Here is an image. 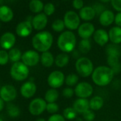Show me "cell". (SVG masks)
I'll return each mask as SVG.
<instances>
[{"mask_svg": "<svg viewBox=\"0 0 121 121\" xmlns=\"http://www.w3.org/2000/svg\"><path fill=\"white\" fill-rule=\"evenodd\" d=\"M102 3H108V2H110L111 0H100Z\"/></svg>", "mask_w": 121, "mask_h": 121, "instance_id": "47", "label": "cell"}, {"mask_svg": "<svg viewBox=\"0 0 121 121\" xmlns=\"http://www.w3.org/2000/svg\"><path fill=\"white\" fill-rule=\"evenodd\" d=\"M116 25L121 28V12H118L115 15V21Z\"/></svg>", "mask_w": 121, "mask_h": 121, "instance_id": "45", "label": "cell"}, {"mask_svg": "<svg viewBox=\"0 0 121 121\" xmlns=\"http://www.w3.org/2000/svg\"><path fill=\"white\" fill-rule=\"evenodd\" d=\"M75 68L77 74L83 78H86L92 75L94 70L93 62L87 57H80L75 63Z\"/></svg>", "mask_w": 121, "mask_h": 121, "instance_id": "4", "label": "cell"}, {"mask_svg": "<svg viewBox=\"0 0 121 121\" xmlns=\"http://www.w3.org/2000/svg\"><path fill=\"white\" fill-rule=\"evenodd\" d=\"M16 41V39L13 33L6 32L0 38V46L4 50H10L15 45Z\"/></svg>", "mask_w": 121, "mask_h": 121, "instance_id": "14", "label": "cell"}, {"mask_svg": "<svg viewBox=\"0 0 121 121\" xmlns=\"http://www.w3.org/2000/svg\"><path fill=\"white\" fill-rule=\"evenodd\" d=\"M43 13L47 16H51L52 15L55 11V5L51 3V2H49V3H47L46 4L44 5V8H43Z\"/></svg>", "mask_w": 121, "mask_h": 121, "instance_id": "36", "label": "cell"}, {"mask_svg": "<svg viewBox=\"0 0 121 121\" xmlns=\"http://www.w3.org/2000/svg\"><path fill=\"white\" fill-rule=\"evenodd\" d=\"M33 29L31 21L26 20L18 24L16 27V33L18 36L24 38L30 35Z\"/></svg>", "mask_w": 121, "mask_h": 121, "instance_id": "13", "label": "cell"}, {"mask_svg": "<svg viewBox=\"0 0 121 121\" xmlns=\"http://www.w3.org/2000/svg\"><path fill=\"white\" fill-rule=\"evenodd\" d=\"M53 44V36L48 31H41L32 39V45L36 51L45 52L48 51Z\"/></svg>", "mask_w": 121, "mask_h": 121, "instance_id": "2", "label": "cell"}, {"mask_svg": "<svg viewBox=\"0 0 121 121\" xmlns=\"http://www.w3.org/2000/svg\"><path fill=\"white\" fill-rule=\"evenodd\" d=\"M93 8L94 9V11H95L96 15H100L103 11H104L106 10L104 6L101 4H96L93 6Z\"/></svg>", "mask_w": 121, "mask_h": 121, "instance_id": "43", "label": "cell"}, {"mask_svg": "<svg viewBox=\"0 0 121 121\" xmlns=\"http://www.w3.org/2000/svg\"><path fill=\"white\" fill-rule=\"evenodd\" d=\"M65 28V25L62 19H56L52 24V29L55 32H58V33L63 32Z\"/></svg>", "mask_w": 121, "mask_h": 121, "instance_id": "34", "label": "cell"}, {"mask_svg": "<svg viewBox=\"0 0 121 121\" xmlns=\"http://www.w3.org/2000/svg\"><path fill=\"white\" fill-rule=\"evenodd\" d=\"M104 106V100L102 97L96 96L89 101V108L93 111H99Z\"/></svg>", "mask_w": 121, "mask_h": 121, "instance_id": "24", "label": "cell"}, {"mask_svg": "<svg viewBox=\"0 0 121 121\" xmlns=\"http://www.w3.org/2000/svg\"><path fill=\"white\" fill-rule=\"evenodd\" d=\"M0 121H3V119H1V118H0Z\"/></svg>", "mask_w": 121, "mask_h": 121, "instance_id": "50", "label": "cell"}, {"mask_svg": "<svg viewBox=\"0 0 121 121\" xmlns=\"http://www.w3.org/2000/svg\"><path fill=\"white\" fill-rule=\"evenodd\" d=\"M13 18V12L12 9L6 6H0V21L2 22L8 23L10 22Z\"/></svg>", "mask_w": 121, "mask_h": 121, "instance_id": "21", "label": "cell"}, {"mask_svg": "<svg viewBox=\"0 0 121 121\" xmlns=\"http://www.w3.org/2000/svg\"><path fill=\"white\" fill-rule=\"evenodd\" d=\"M48 121H66V119L64 118L62 115L60 114H53L49 118Z\"/></svg>", "mask_w": 121, "mask_h": 121, "instance_id": "41", "label": "cell"}, {"mask_svg": "<svg viewBox=\"0 0 121 121\" xmlns=\"http://www.w3.org/2000/svg\"><path fill=\"white\" fill-rule=\"evenodd\" d=\"M79 16L82 20L86 22H89L93 20L96 16V14L93 6H84L82 9L79 10Z\"/></svg>", "mask_w": 121, "mask_h": 121, "instance_id": "18", "label": "cell"}, {"mask_svg": "<svg viewBox=\"0 0 121 121\" xmlns=\"http://www.w3.org/2000/svg\"><path fill=\"white\" fill-rule=\"evenodd\" d=\"M79 52L86 54L88 53L91 49V43L89 39H82L78 46Z\"/></svg>", "mask_w": 121, "mask_h": 121, "instance_id": "30", "label": "cell"}, {"mask_svg": "<svg viewBox=\"0 0 121 121\" xmlns=\"http://www.w3.org/2000/svg\"><path fill=\"white\" fill-rule=\"evenodd\" d=\"M37 87L36 85L32 81L25 82L20 88L21 96L25 98H32L36 93Z\"/></svg>", "mask_w": 121, "mask_h": 121, "instance_id": "16", "label": "cell"}, {"mask_svg": "<svg viewBox=\"0 0 121 121\" xmlns=\"http://www.w3.org/2000/svg\"><path fill=\"white\" fill-rule=\"evenodd\" d=\"M111 3L116 11L121 12V0H111Z\"/></svg>", "mask_w": 121, "mask_h": 121, "instance_id": "44", "label": "cell"}, {"mask_svg": "<svg viewBox=\"0 0 121 121\" xmlns=\"http://www.w3.org/2000/svg\"><path fill=\"white\" fill-rule=\"evenodd\" d=\"M79 76L76 73H69L67 77H65V83L68 87L76 86L79 83Z\"/></svg>", "mask_w": 121, "mask_h": 121, "instance_id": "32", "label": "cell"}, {"mask_svg": "<svg viewBox=\"0 0 121 121\" xmlns=\"http://www.w3.org/2000/svg\"><path fill=\"white\" fill-rule=\"evenodd\" d=\"M46 111L51 114H56V113L59 111V106L55 103H47Z\"/></svg>", "mask_w": 121, "mask_h": 121, "instance_id": "38", "label": "cell"}, {"mask_svg": "<svg viewBox=\"0 0 121 121\" xmlns=\"http://www.w3.org/2000/svg\"><path fill=\"white\" fill-rule=\"evenodd\" d=\"M40 61L43 66L49 68L51 67L53 63H55V57L52 53L49 51H45L42 53V54L40 55Z\"/></svg>", "mask_w": 121, "mask_h": 121, "instance_id": "23", "label": "cell"}, {"mask_svg": "<svg viewBox=\"0 0 121 121\" xmlns=\"http://www.w3.org/2000/svg\"><path fill=\"white\" fill-rule=\"evenodd\" d=\"M4 108V101L0 98V112L3 111Z\"/></svg>", "mask_w": 121, "mask_h": 121, "instance_id": "46", "label": "cell"}, {"mask_svg": "<svg viewBox=\"0 0 121 121\" xmlns=\"http://www.w3.org/2000/svg\"><path fill=\"white\" fill-rule=\"evenodd\" d=\"M115 76L113 71L107 66H99L94 68L91 75L93 82L99 86H106L111 83Z\"/></svg>", "mask_w": 121, "mask_h": 121, "instance_id": "1", "label": "cell"}, {"mask_svg": "<svg viewBox=\"0 0 121 121\" xmlns=\"http://www.w3.org/2000/svg\"><path fill=\"white\" fill-rule=\"evenodd\" d=\"M6 109H7V113L9 116L11 118H16L20 115L19 108L12 103H9L7 105Z\"/></svg>", "mask_w": 121, "mask_h": 121, "instance_id": "33", "label": "cell"}, {"mask_svg": "<svg viewBox=\"0 0 121 121\" xmlns=\"http://www.w3.org/2000/svg\"><path fill=\"white\" fill-rule=\"evenodd\" d=\"M74 90V94L78 98H86L92 96L94 93V88L88 82L82 81L79 83L76 86Z\"/></svg>", "mask_w": 121, "mask_h": 121, "instance_id": "7", "label": "cell"}, {"mask_svg": "<svg viewBox=\"0 0 121 121\" xmlns=\"http://www.w3.org/2000/svg\"><path fill=\"white\" fill-rule=\"evenodd\" d=\"M93 39L96 44L101 46H104L109 41L108 32L103 29H97L93 35Z\"/></svg>", "mask_w": 121, "mask_h": 121, "instance_id": "17", "label": "cell"}, {"mask_svg": "<svg viewBox=\"0 0 121 121\" xmlns=\"http://www.w3.org/2000/svg\"><path fill=\"white\" fill-rule=\"evenodd\" d=\"M9 61V53L6 50H0V66H4Z\"/></svg>", "mask_w": 121, "mask_h": 121, "instance_id": "37", "label": "cell"}, {"mask_svg": "<svg viewBox=\"0 0 121 121\" xmlns=\"http://www.w3.org/2000/svg\"><path fill=\"white\" fill-rule=\"evenodd\" d=\"M115 21L114 13L108 9H106L99 15V22L103 26H109Z\"/></svg>", "mask_w": 121, "mask_h": 121, "instance_id": "19", "label": "cell"}, {"mask_svg": "<svg viewBox=\"0 0 121 121\" xmlns=\"http://www.w3.org/2000/svg\"><path fill=\"white\" fill-rule=\"evenodd\" d=\"M57 44L62 53H70L75 48L77 44L76 36L72 31H65L59 36Z\"/></svg>", "mask_w": 121, "mask_h": 121, "instance_id": "3", "label": "cell"}, {"mask_svg": "<svg viewBox=\"0 0 121 121\" xmlns=\"http://www.w3.org/2000/svg\"><path fill=\"white\" fill-rule=\"evenodd\" d=\"M77 115V113L74 111V109L72 107H67L63 111V116L66 120H73L76 118Z\"/></svg>", "mask_w": 121, "mask_h": 121, "instance_id": "35", "label": "cell"}, {"mask_svg": "<svg viewBox=\"0 0 121 121\" xmlns=\"http://www.w3.org/2000/svg\"><path fill=\"white\" fill-rule=\"evenodd\" d=\"M69 62V56L66 53H59L56 58H55V63L59 68H63L66 66Z\"/></svg>", "mask_w": 121, "mask_h": 121, "instance_id": "26", "label": "cell"}, {"mask_svg": "<svg viewBox=\"0 0 121 121\" xmlns=\"http://www.w3.org/2000/svg\"><path fill=\"white\" fill-rule=\"evenodd\" d=\"M106 51L107 56H116L120 58L121 55V48L118 45L113 44H108L106 48Z\"/></svg>", "mask_w": 121, "mask_h": 121, "instance_id": "29", "label": "cell"}, {"mask_svg": "<svg viewBox=\"0 0 121 121\" xmlns=\"http://www.w3.org/2000/svg\"><path fill=\"white\" fill-rule=\"evenodd\" d=\"M95 27L91 22H84L79 26L77 29L78 35L82 39H89L95 32Z\"/></svg>", "mask_w": 121, "mask_h": 121, "instance_id": "12", "label": "cell"}, {"mask_svg": "<svg viewBox=\"0 0 121 121\" xmlns=\"http://www.w3.org/2000/svg\"><path fill=\"white\" fill-rule=\"evenodd\" d=\"M72 108L77 113L83 114L89 110V101L86 98H77L73 103Z\"/></svg>", "mask_w": 121, "mask_h": 121, "instance_id": "20", "label": "cell"}, {"mask_svg": "<svg viewBox=\"0 0 121 121\" xmlns=\"http://www.w3.org/2000/svg\"><path fill=\"white\" fill-rule=\"evenodd\" d=\"M109 41L116 45L121 44V28L119 26H113L108 31Z\"/></svg>", "mask_w": 121, "mask_h": 121, "instance_id": "22", "label": "cell"}, {"mask_svg": "<svg viewBox=\"0 0 121 121\" xmlns=\"http://www.w3.org/2000/svg\"><path fill=\"white\" fill-rule=\"evenodd\" d=\"M17 91L14 86L12 85H5L3 86L0 89V98L4 102H11L16 98Z\"/></svg>", "mask_w": 121, "mask_h": 121, "instance_id": "11", "label": "cell"}, {"mask_svg": "<svg viewBox=\"0 0 121 121\" xmlns=\"http://www.w3.org/2000/svg\"><path fill=\"white\" fill-rule=\"evenodd\" d=\"M82 116H83V118L85 121H94L95 118H96L94 111H91V109L84 112L82 114Z\"/></svg>", "mask_w": 121, "mask_h": 121, "instance_id": "39", "label": "cell"}, {"mask_svg": "<svg viewBox=\"0 0 121 121\" xmlns=\"http://www.w3.org/2000/svg\"><path fill=\"white\" fill-rule=\"evenodd\" d=\"M65 82V74L60 71H54L51 72L48 77V83L51 88H59L63 86Z\"/></svg>", "mask_w": 121, "mask_h": 121, "instance_id": "8", "label": "cell"}, {"mask_svg": "<svg viewBox=\"0 0 121 121\" xmlns=\"http://www.w3.org/2000/svg\"><path fill=\"white\" fill-rule=\"evenodd\" d=\"M3 1H4V0H0V6L3 5V4H3Z\"/></svg>", "mask_w": 121, "mask_h": 121, "instance_id": "49", "label": "cell"}, {"mask_svg": "<svg viewBox=\"0 0 121 121\" xmlns=\"http://www.w3.org/2000/svg\"><path fill=\"white\" fill-rule=\"evenodd\" d=\"M10 74L13 79L17 81L26 80L29 75V68L22 61L13 63L11 67Z\"/></svg>", "mask_w": 121, "mask_h": 121, "instance_id": "5", "label": "cell"}, {"mask_svg": "<svg viewBox=\"0 0 121 121\" xmlns=\"http://www.w3.org/2000/svg\"><path fill=\"white\" fill-rule=\"evenodd\" d=\"M65 27L69 31L78 29L81 24V19L74 11H68L65 13L63 19Z\"/></svg>", "mask_w": 121, "mask_h": 121, "instance_id": "6", "label": "cell"}, {"mask_svg": "<svg viewBox=\"0 0 121 121\" xmlns=\"http://www.w3.org/2000/svg\"><path fill=\"white\" fill-rule=\"evenodd\" d=\"M59 98V93L57 89L50 88L48 90L45 94V101L47 103H55Z\"/></svg>", "mask_w": 121, "mask_h": 121, "instance_id": "27", "label": "cell"}, {"mask_svg": "<svg viewBox=\"0 0 121 121\" xmlns=\"http://www.w3.org/2000/svg\"><path fill=\"white\" fill-rule=\"evenodd\" d=\"M62 96L66 98H70L74 95V90L71 87H67L62 91Z\"/></svg>", "mask_w": 121, "mask_h": 121, "instance_id": "40", "label": "cell"}, {"mask_svg": "<svg viewBox=\"0 0 121 121\" xmlns=\"http://www.w3.org/2000/svg\"><path fill=\"white\" fill-rule=\"evenodd\" d=\"M108 66H109L115 73H118L121 71L120 58L116 56H107Z\"/></svg>", "mask_w": 121, "mask_h": 121, "instance_id": "25", "label": "cell"}, {"mask_svg": "<svg viewBox=\"0 0 121 121\" xmlns=\"http://www.w3.org/2000/svg\"><path fill=\"white\" fill-rule=\"evenodd\" d=\"M9 60L13 63L18 62L21 59L22 53L21 51L17 48H12L8 52Z\"/></svg>", "mask_w": 121, "mask_h": 121, "instance_id": "31", "label": "cell"}, {"mask_svg": "<svg viewBox=\"0 0 121 121\" xmlns=\"http://www.w3.org/2000/svg\"><path fill=\"white\" fill-rule=\"evenodd\" d=\"M72 6L74 9L77 10H80L84 7V1L83 0H73Z\"/></svg>", "mask_w": 121, "mask_h": 121, "instance_id": "42", "label": "cell"}, {"mask_svg": "<svg viewBox=\"0 0 121 121\" xmlns=\"http://www.w3.org/2000/svg\"><path fill=\"white\" fill-rule=\"evenodd\" d=\"M40 59V56L38 52L34 50H28L25 51L21 56L22 62L28 67L36 66Z\"/></svg>", "mask_w": 121, "mask_h": 121, "instance_id": "10", "label": "cell"}, {"mask_svg": "<svg viewBox=\"0 0 121 121\" xmlns=\"http://www.w3.org/2000/svg\"><path fill=\"white\" fill-rule=\"evenodd\" d=\"M48 16L44 13L36 14L31 20L33 28L37 31L43 30L48 24Z\"/></svg>", "mask_w": 121, "mask_h": 121, "instance_id": "15", "label": "cell"}, {"mask_svg": "<svg viewBox=\"0 0 121 121\" xmlns=\"http://www.w3.org/2000/svg\"><path fill=\"white\" fill-rule=\"evenodd\" d=\"M35 121H46L44 118H38V119H37Z\"/></svg>", "mask_w": 121, "mask_h": 121, "instance_id": "48", "label": "cell"}, {"mask_svg": "<svg viewBox=\"0 0 121 121\" xmlns=\"http://www.w3.org/2000/svg\"><path fill=\"white\" fill-rule=\"evenodd\" d=\"M46 106L47 103L45 99L41 98H36L30 101L28 106V110L31 115L38 116L46 111Z\"/></svg>", "mask_w": 121, "mask_h": 121, "instance_id": "9", "label": "cell"}, {"mask_svg": "<svg viewBox=\"0 0 121 121\" xmlns=\"http://www.w3.org/2000/svg\"><path fill=\"white\" fill-rule=\"evenodd\" d=\"M43 8L44 4L40 0H31L29 3V9L33 13L40 14L43 11Z\"/></svg>", "mask_w": 121, "mask_h": 121, "instance_id": "28", "label": "cell"}]
</instances>
